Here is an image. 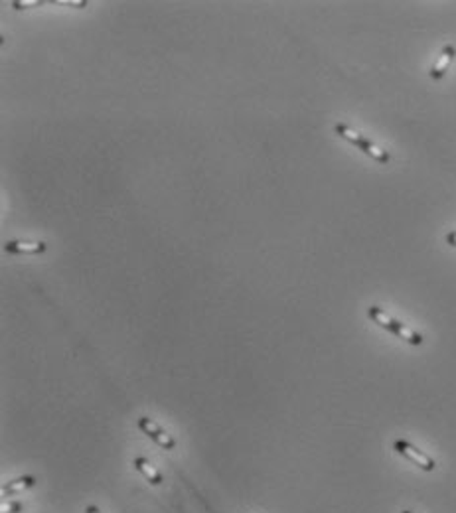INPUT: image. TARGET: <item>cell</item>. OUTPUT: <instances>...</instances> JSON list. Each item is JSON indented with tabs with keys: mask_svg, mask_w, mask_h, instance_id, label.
<instances>
[{
	"mask_svg": "<svg viewBox=\"0 0 456 513\" xmlns=\"http://www.w3.org/2000/svg\"><path fill=\"white\" fill-rule=\"evenodd\" d=\"M367 316H370V320H374L377 326H381L383 330H387V332H391L393 336H397V338H401L403 342H407L411 346H421L423 342H425L419 332H415V330L407 326V324L399 322L397 318L387 314L386 310L379 308V306H370V308H367Z\"/></svg>",
	"mask_w": 456,
	"mask_h": 513,
	"instance_id": "obj_1",
	"label": "cell"
},
{
	"mask_svg": "<svg viewBox=\"0 0 456 513\" xmlns=\"http://www.w3.org/2000/svg\"><path fill=\"white\" fill-rule=\"evenodd\" d=\"M334 130H336V135H338V137L346 139L348 142H351L354 146H358V148H360L363 154H367L370 158H374L375 162L387 164L389 160H391L389 152L383 151V148H379V146H377L375 142H372L370 139H365L362 132L354 130V128L348 127V125H344V123H338V125L334 127Z\"/></svg>",
	"mask_w": 456,
	"mask_h": 513,
	"instance_id": "obj_2",
	"label": "cell"
},
{
	"mask_svg": "<svg viewBox=\"0 0 456 513\" xmlns=\"http://www.w3.org/2000/svg\"><path fill=\"white\" fill-rule=\"evenodd\" d=\"M393 450L401 454L403 458H407L409 462H413L415 466H419L421 470L425 472H433L434 468H436V462H434L433 458L429 454H425L423 450H419L417 446H413L409 441H405V438H397L395 443H393Z\"/></svg>",
	"mask_w": 456,
	"mask_h": 513,
	"instance_id": "obj_3",
	"label": "cell"
},
{
	"mask_svg": "<svg viewBox=\"0 0 456 513\" xmlns=\"http://www.w3.org/2000/svg\"><path fill=\"white\" fill-rule=\"evenodd\" d=\"M137 424H139V429H141L149 438H152L158 446H162L164 450H174L176 448V441L172 438V434H168V432L164 431L158 422H154V420L149 419V417H141V419L137 420Z\"/></svg>",
	"mask_w": 456,
	"mask_h": 513,
	"instance_id": "obj_4",
	"label": "cell"
},
{
	"mask_svg": "<svg viewBox=\"0 0 456 513\" xmlns=\"http://www.w3.org/2000/svg\"><path fill=\"white\" fill-rule=\"evenodd\" d=\"M47 249L44 241H6L4 243V251L10 255H40Z\"/></svg>",
	"mask_w": 456,
	"mask_h": 513,
	"instance_id": "obj_5",
	"label": "cell"
},
{
	"mask_svg": "<svg viewBox=\"0 0 456 513\" xmlns=\"http://www.w3.org/2000/svg\"><path fill=\"white\" fill-rule=\"evenodd\" d=\"M132 464H135V468L141 472L144 478L151 482L152 486H160V484L164 482L162 474L158 472V468L152 466V462L149 460V458H144V456H137V458L132 460Z\"/></svg>",
	"mask_w": 456,
	"mask_h": 513,
	"instance_id": "obj_6",
	"label": "cell"
},
{
	"mask_svg": "<svg viewBox=\"0 0 456 513\" xmlns=\"http://www.w3.org/2000/svg\"><path fill=\"white\" fill-rule=\"evenodd\" d=\"M455 56H456L455 46H445V47H443L441 56L436 58L434 66L431 68V77H433V79H441V77H445V73L448 71V66L453 63Z\"/></svg>",
	"mask_w": 456,
	"mask_h": 513,
	"instance_id": "obj_7",
	"label": "cell"
},
{
	"mask_svg": "<svg viewBox=\"0 0 456 513\" xmlns=\"http://www.w3.org/2000/svg\"><path fill=\"white\" fill-rule=\"evenodd\" d=\"M32 486H36L34 476H22V478L10 480V482H6V484L2 486V490H0V496H2V498H10V496H16V493H20V491L30 490Z\"/></svg>",
	"mask_w": 456,
	"mask_h": 513,
	"instance_id": "obj_8",
	"label": "cell"
},
{
	"mask_svg": "<svg viewBox=\"0 0 456 513\" xmlns=\"http://www.w3.org/2000/svg\"><path fill=\"white\" fill-rule=\"evenodd\" d=\"M24 510V503L20 502H14V503H8V505H4L2 507V513H18Z\"/></svg>",
	"mask_w": 456,
	"mask_h": 513,
	"instance_id": "obj_9",
	"label": "cell"
},
{
	"mask_svg": "<svg viewBox=\"0 0 456 513\" xmlns=\"http://www.w3.org/2000/svg\"><path fill=\"white\" fill-rule=\"evenodd\" d=\"M446 243H448V245L456 247V231H450V233L446 235Z\"/></svg>",
	"mask_w": 456,
	"mask_h": 513,
	"instance_id": "obj_10",
	"label": "cell"
},
{
	"mask_svg": "<svg viewBox=\"0 0 456 513\" xmlns=\"http://www.w3.org/2000/svg\"><path fill=\"white\" fill-rule=\"evenodd\" d=\"M85 513H101V510H99L97 505H87V507H85Z\"/></svg>",
	"mask_w": 456,
	"mask_h": 513,
	"instance_id": "obj_11",
	"label": "cell"
},
{
	"mask_svg": "<svg viewBox=\"0 0 456 513\" xmlns=\"http://www.w3.org/2000/svg\"><path fill=\"white\" fill-rule=\"evenodd\" d=\"M401 513H413V512H409V510H403V512H401Z\"/></svg>",
	"mask_w": 456,
	"mask_h": 513,
	"instance_id": "obj_12",
	"label": "cell"
}]
</instances>
